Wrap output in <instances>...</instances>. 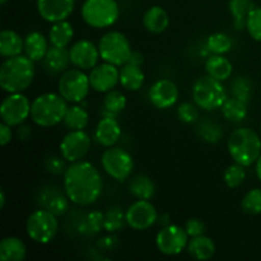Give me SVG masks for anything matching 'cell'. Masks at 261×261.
<instances>
[{
    "mask_svg": "<svg viewBox=\"0 0 261 261\" xmlns=\"http://www.w3.org/2000/svg\"><path fill=\"white\" fill-rule=\"evenodd\" d=\"M103 181L99 171L87 161L74 162L64 173V191L75 205L96 203L102 194Z\"/></svg>",
    "mask_w": 261,
    "mask_h": 261,
    "instance_id": "6da1fadb",
    "label": "cell"
},
{
    "mask_svg": "<svg viewBox=\"0 0 261 261\" xmlns=\"http://www.w3.org/2000/svg\"><path fill=\"white\" fill-rule=\"evenodd\" d=\"M35 79V61L27 55L5 59L0 66V87L8 93L24 92Z\"/></svg>",
    "mask_w": 261,
    "mask_h": 261,
    "instance_id": "7a4b0ae2",
    "label": "cell"
},
{
    "mask_svg": "<svg viewBox=\"0 0 261 261\" xmlns=\"http://www.w3.org/2000/svg\"><path fill=\"white\" fill-rule=\"evenodd\" d=\"M68 101L60 93H43L31 105V119L41 127H53L64 121Z\"/></svg>",
    "mask_w": 261,
    "mask_h": 261,
    "instance_id": "3957f363",
    "label": "cell"
},
{
    "mask_svg": "<svg viewBox=\"0 0 261 261\" xmlns=\"http://www.w3.org/2000/svg\"><path fill=\"white\" fill-rule=\"evenodd\" d=\"M228 152L232 160L244 167L256 163L261 154V139L255 130L239 127L228 138Z\"/></svg>",
    "mask_w": 261,
    "mask_h": 261,
    "instance_id": "277c9868",
    "label": "cell"
},
{
    "mask_svg": "<svg viewBox=\"0 0 261 261\" xmlns=\"http://www.w3.org/2000/svg\"><path fill=\"white\" fill-rule=\"evenodd\" d=\"M193 98L199 109L213 111L223 106L227 99V91L218 79L211 75L200 76L193 86Z\"/></svg>",
    "mask_w": 261,
    "mask_h": 261,
    "instance_id": "5b68a950",
    "label": "cell"
},
{
    "mask_svg": "<svg viewBox=\"0 0 261 261\" xmlns=\"http://www.w3.org/2000/svg\"><path fill=\"white\" fill-rule=\"evenodd\" d=\"M120 17L116 0H86L82 5V18L93 28L114 25Z\"/></svg>",
    "mask_w": 261,
    "mask_h": 261,
    "instance_id": "8992f818",
    "label": "cell"
},
{
    "mask_svg": "<svg viewBox=\"0 0 261 261\" xmlns=\"http://www.w3.org/2000/svg\"><path fill=\"white\" fill-rule=\"evenodd\" d=\"M28 237L36 244L46 245L54 240L59 231L58 216L47 209H37L30 214L25 222Z\"/></svg>",
    "mask_w": 261,
    "mask_h": 261,
    "instance_id": "52a82bcc",
    "label": "cell"
},
{
    "mask_svg": "<svg viewBox=\"0 0 261 261\" xmlns=\"http://www.w3.org/2000/svg\"><path fill=\"white\" fill-rule=\"evenodd\" d=\"M98 50L102 60L116 66L125 65L133 53L127 37L119 31L105 33L98 42Z\"/></svg>",
    "mask_w": 261,
    "mask_h": 261,
    "instance_id": "ba28073f",
    "label": "cell"
},
{
    "mask_svg": "<svg viewBox=\"0 0 261 261\" xmlns=\"http://www.w3.org/2000/svg\"><path fill=\"white\" fill-rule=\"evenodd\" d=\"M91 88L89 75H87L82 69H68L59 78V93L70 103L84 101Z\"/></svg>",
    "mask_w": 261,
    "mask_h": 261,
    "instance_id": "9c48e42d",
    "label": "cell"
},
{
    "mask_svg": "<svg viewBox=\"0 0 261 261\" xmlns=\"http://www.w3.org/2000/svg\"><path fill=\"white\" fill-rule=\"evenodd\" d=\"M101 165L105 172L119 182L129 178L134 170L132 154L120 147L107 148L101 157Z\"/></svg>",
    "mask_w": 261,
    "mask_h": 261,
    "instance_id": "30bf717a",
    "label": "cell"
},
{
    "mask_svg": "<svg viewBox=\"0 0 261 261\" xmlns=\"http://www.w3.org/2000/svg\"><path fill=\"white\" fill-rule=\"evenodd\" d=\"M31 102L22 92L9 93L2 102L0 117L9 126H19L31 116Z\"/></svg>",
    "mask_w": 261,
    "mask_h": 261,
    "instance_id": "8fae6325",
    "label": "cell"
},
{
    "mask_svg": "<svg viewBox=\"0 0 261 261\" xmlns=\"http://www.w3.org/2000/svg\"><path fill=\"white\" fill-rule=\"evenodd\" d=\"M189 234L185 228L176 224H168L158 232L155 237L157 249L167 256L181 254L188 247Z\"/></svg>",
    "mask_w": 261,
    "mask_h": 261,
    "instance_id": "7c38bea8",
    "label": "cell"
},
{
    "mask_svg": "<svg viewBox=\"0 0 261 261\" xmlns=\"http://www.w3.org/2000/svg\"><path fill=\"white\" fill-rule=\"evenodd\" d=\"M91 144V138L84 130H71L61 140L60 153L68 162H78L88 154Z\"/></svg>",
    "mask_w": 261,
    "mask_h": 261,
    "instance_id": "4fadbf2b",
    "label": "cell"
},
{
    "mask_svg": "<svg viewBox=\"0 0 261 261\" xmlns=\"http://www.w3.org/2000/svg\"><path fill=\"white\" fill-rule=\"evenodd\" d=\"M157 221V209L149 200L138 199L126 209V224L135 231H145Z\"/></svg>",
    "mask_w": 261,
    "mask_h": 261,
    "instance_id": "5bb4252c",
    "label": "cell"
},
{
    "mask_svg": "<svg viewBox=\"0 0 261 261\" xmlns=\"http://www.w3.org/2000/svg\"><path fill=\"white\" fill-rule=\"evenodd\" d=\"M89 82L92 89L99 93H107L120 83V70L116 65L106 61L97 64L89 73Z\"/></svg>",
    "mask_w": 261,
    "mask_h": 261,
    "instance_id": "9a60e30c",
    "label": "cell"
},
{
    "mask_svg": "<svg viewBox=\"0 0 261 261\" xmlns=\"http://www.w3.org/2000/svg\"><path fill=\"white\" fill-rule=\"evenodd\" d=\"M70 60L75 68L82 70H92L98 63L99 50L98 46L94 45L89 40H79L71 45Z\"/></svg>",
    "mask_w": 261,
    "mask_h": 261,
    "instance_id": "2e32d148",
    "label": "cell"
},
{
    "mask_svg": "<svg viewBox=\"0 0 261 261\" xmlns=\"http://www.w3.org/2000/svg\"><path fill=\"white\" fill-rule=\"evenodd\" d=\"M149 101L154 107L166 110L172 107L178 99V88L170 79H160L149 88Z\"/></svg>",
    "mask_w": 261,
    "mask_h": 261,
    "instance_id": "e0dca14e",
    "label": "cell"
},
{
    "mask_svg": "<svg viewBox=\"0 0 261 261\" xmlns=\"http://www.w3.org/2000/svg\"><path fill=\"white\" fill-rule=\"evenodd\" d=\"M41 18L50 23L66 20L74 10L75 0H36Z\"/></svg>",
    "mask_w": 261,
    "mask_h": 261,
    "instance_id": "ac0fdd59",
    "label": "cell"
},
{
    "mask_svg": "<svg viewBox=\"0 0 261 261\" xmlns=\"http://www.w3.org/2000/svg\"><path fill=\"white\" fill-rule=\"evenodd\" d=\"M69 198L66 194H63L60 189L55 185H48L41 190L38 196V204L41 208L47 209L55 216H63L69 209Z\"/></svg>",
    "mask_w": 261,
    "mask_h": 261,
    "instance_id": "d6986e66",
    "label": "cell"
},
{
    "mask_svg": "<svg viewBox=\"0 0 261 261\" xmlns=\"http://www.w3.org/2000/svg\"><path fill=\"white\" fill-rule=\"evenodd\" d=\"M70 63V51L66 47H59V46L53 45L51 47H48L42 60L43 70L50 75L63 74L64 71L68 70Z\"/></svg>",
    "mask_w": 261,
    "mask_h": 261,
    "instance_id": "ffe728a7",
    "label": "cell"
},
{
    "mask_svg": "<svg viewBox=\"0 0 261 261\" xmlns=\"http://www.w3.org/2000/svg\"><path fill=\"white\" fill-rule=\"evenodd\" d=\"M94 137L102 147H114L121 138V126H120L116 117H102L96 126Z\"/></svg>",
    "mask_w": 261,
    "mask_h": 261,
    "instance_id": "44dd1931",
    "label": "cell"
},
{
    "mask_svg": "<svg viewBox=\"0 0 261 261\" xmlns=\"http://www.w3.org/2000/svg\"><path fill=\"white\" fill-rule=\"evenodd\" d=\"M27 256L24 242L14 236H8L0 241V260L23 261Z\"/></svg>",
    "mask_w": 261,
    "mask_h": 261,
    "instance_id": "7402d4cb",
    "label": "cell"
},
{
    "mask_svg": "<svg viewBox=\"0 0 261 261\" xmlns=\"http://www.w3.org/2000/svg\"><path fill=\"white\" fill-rule=\"evenodd\" d=\"M48 50V43L41 32L33 31L24 37V55L35 63L42 61Z\"/></svg>",
    "mask_w": 261,
    "mask_h": 261,
    "instance_id": "603a6c76",
    "label": "cell"
},
{
    "mask_svg": "<svg viewBox=\"0 0 261 261\" xmlns=\"http://www.w3.org/2000/svg\"><path fill=\"white\" fill-rule=\"evenodd\" d=\"M143 24H144L145 30L149 31L150 33L158 35L167 30L168 24H170V17L162 7L155 5V7H150L145 12L144 17H143Z\"/></svg>",
    "mask_w": 261,
    "mask_h": 261,
    "instance_id": "cb8c5ba5",
    "label": "cell"
},
{
    "mask_svg": "<svg viewBox=\"0 0 261 261\" xmlns=\"http://www.w3.org/2000/svg\"><path fill=\"white\" fill-rule=\"evenodd\" d=\"M205 70L208 75L224 82L231 78L233 73V66L228 59L224 58V55L211 54V56L205 61Z\"/></svg>",
    "mask_w": 261,
    "mask_h": 261,
    "instance_id": "d4e9b609",
    "label": "cell"
},
{
    "mask_svg": "<svg viewBox=\"0 0 261 261\" xmlns=\"http://www.w3.org/2000/svg\"><path fill=\"white\" fill-rule=\"evenodd\" d=\"M24 51V40L13 30H3L0 32V55L3 58H13Z\"/></svg>",
    "mask_w": 261,
    "mask_h": 261,
    "instance_id": "484cf974",
    "label": "cell"
},
{
    "mask_svg": "<svg viewBox=\"0 0 261 261\" xmlns=\"http://www.w3.org/2000/svg\"><path fill=\"white\" fill-rule=\"evenodd\" d=\"M188 252L195 260H211L216 254V244L211 237L205 234L193 237L188 244Z\"/></svg>",
    "mask_w": 261,
    "mask_h": 261,
    "instance_id": "4316f807",
    "label": "cell"
},
{
    "mask_svg": "<svg viewBox=\"0 0 261 261\" xmlns=\"http://www.w3.org/2000/svg\"><path fill=\"white\" fill-rule=\"evenodd\" d=\"M144 73L140 66L126 63L120 69V84L126 91H139L144 84Z\"/></svg>",
    "mask_w": 261,
    "mask_h": 261,
    "instance_id": "83f0119b",
    "label": "cell"
},
{
    "mask_svg": "<svg viewBox=\"0 0 261 261\" xmlns=\"http://www.w3.org/2000/svg\"><path fill=\"white\" fill-rule=\"evenodd\" d=\"M74 37L73 24L68 20H60V22L53 23L50 31H48V41L53 46L59 47H68Z\"/></svg>",
    "mask_w": 261,
    "mask_h": 261,
    "instance_id": "f1b7e54d",
    "label": "cell"
},
{
    "mask_svg": "<svg viewBox=\"0 0 261 261\" xmlns=\"http://www.w3.org/2000/svg\"><path fill=\"white\" fill-rule=\"evenodd\" d=\"M129 190L137 199L150 200L155 194V185L149 176L140 173L132 178L129 184Z\"/></svg>",
    "mask_w": 261,
    "mask_h": 261,
    "instance_id": "f546056e",
    "label": "cell"
},
{
    "mask_svg": "<svg viewBox=\"0 0 261 261\" xmlns=\"http://www.w3.org/2000/svg\"><path fill=\"white\" fill-rule=\"evenodd\" d=\"M229 12L233 17V24L236 30L246 28V19L250 12L255 8L252 0H229Z\"/></svg>",
    "mask_w": 261,
    "mask_h": 261,
    "instance_id": "4dcf8cb0",
    "label": "cell"
},
{
    "mask_svg": "<svg viewBox=\"0 0 261 261\" xmlns=\"http://www.w3.org/2000/svg\"><path fill=\"white\" fill-rule=\"evenodd\" d=\"M105 214L98 211H92L82 218L78 226V231L82 236L91 237L96 236L103 228Z\"/></svg>",
    "mask_w": 261,
    "mask_h": 261,
    "instance_id": "1f68e13d",
    "label": "cell"
},
{
    "mask_svg": "<svg viewBox=\"0 0 261 261\" xmlns=\"http://www.w3.org/2000/svg\"><path fill=\"white\" fill-rule=\"evenodd\" d=\"M221 110L223 116L231 122H241L247 116V103L236 97L227 98Z\"/></svg>",
    "mask_w": 261,
    "mask_h": 261,
    "instance_id": "d6a6232c",
    "label": "cell"
},
{
    "mask_svg": "<svg viewBox=\"0 0 261 261\" xmlns=\"http://www.w3.org/2000/svg\"><path fill=\"white\" fill-rule=\"evenodd\" d=\"M89 122V115L83 107L74 106L68 107L65 117H64V124L70 130H83L86 129Z\"/></svg>",
    "mask_w": 261,
    "mask_h": 261,
    "instance_id": "836d02e7",
    "label": "cell"
},
{
    "mask_svg": "<svg viewBox=\"0 0 261 261\" xmlns=\"http://www.w3.org/2000/svg\"><path fill=\"white\" fill-rule=\"evenodd\" d=\"M233 47V41L227 33L216 32L211 35L206 40V48L211 54H217V55H224L229 53Z\"/></svg>",
    "mask_w": 261,
    "mask_h": 261,
    "instance_id": "e575fe53",
    "label": "cell"
},
{
    "mask_svg": "<svg viewBox=\"0 0 261 261\" xmlns=\"http://www.w3.org/2000/svg\"><path fill=\"white\" fill-rule=\"evenodd\" d=\"M126 223V212L122 211L120 206H112L105 214L103 228L109 233H116L117 231L124 228Z\"/></svg>",
    "mask_w": 261,
    "mask_h": 261,
    "instance_id": "d590c367",
    "label": "cell"
},
{
    "mask_svg": "<svg viewBox=\"0 0 261 261\" xmlns=\"http://www.w3.org/2000/svg\"><path fill=\"white\" fill-rule=\"evenodd\" d=\"M126 97L122 92L120 91H112L107 92L106 97L103 99V109L105 112H107V116L115 117L117 114H120L121 111H124V109L126 107Z\"/></svg>",
    "mask_w": 261,
    "mask_h": 261,
    "instance_id": "8d00e7d4",
    "label": "cell"
},
{
    "mask_svg": "<svg viewBox=\"0 0 261 261\" xmlns=\"http://www.w3.org/2000/svg\"><path fill=\"white\" fill-rule=\"evenodd\" d=\"M196 133L199 137L206 143H218L223 137V130L221 125L217 122L211 121V120H204L196 127Z\"/></svg>",
    "mask_w": 261,
    "mask_h": 261,
    "instance_id": "74e56055",
    "label": "cell"
},
{
    "mask_svg": "<svg viewBox=\"0 0 261 261\" xmlns=\"http://www.w3.org/2000/svg\"><path fill=\"white\" fill-rule=\"evenodd\" d=\"M231 92L233 97L249 103L252 97V93H254V86H252V82L247 76L240 75L232 81Z\"/></svg>",
    "mask_w": 261,
    "mask_h": 261,
    "instance_id": "f35d334b",
    "label": "cell"
},
{
    "mask_svg": "<svg viewBox=\"0 0 261 261\" xmlns=\"http://www.w3.org/2000/svg\"><path fill=\"white\" fill-rule=\"evenodd\" d=\"M241 209L250 216L261 214V189H252L245 194L241 201Z\"/></svg>",
    "mask_w": 261,
    "mask_h": 261,
    "instance_id": "ab89813d",
    "label": "cell"
},
{
    "mask_svg": "<svg viewBox=\"0 0 261 261\" xmlns=\"http://www.w3.org/2000/svg\"><path fill=\"white\" fill-rule=\"evenodd\" d=\"M244 166L239 165L234 162L233 165L229 166L226 171H224V184L228 186L229 189H237L244 184L245 178H246V171H245Z\"/></svg>",
    "mask_w": 261,
    "mask_h": 261,
    "instance_id": "60d3db41",
    "label": "cell"
},
{
    "mask_svg": "<svg viewBox=\"0 0 261 261\" xmlns=\"http://www.w3.org/2000/svg\"><path fill=\"white\" fill-rule=\"evenodd\" d=\"M246 30L255 41L261 42V8L255 7L246 19Z\"/></svg>",
    "mask_w": 261,
    "mask_h": 261,
    "instance_id": "b9f144b4",
    "label": "cell"
},
{
    "mask_svg": "<svg viewBox=\"0 0 261 261\" xmlns=\"http://www.w3.org/2000/svg\"><path fill=\"white\" fill-rule=\"evenodd\" d=\"M177 117L184 124H194L199 117L198 106H196L195 102L194 103H191V102H184V103H181L177 109Z\"/></svg>",
    "mask_w": 261,
    "mask_h": 261,
    "instance_id": "7bdbcfd3",
    "label": "cell"
},
{
    "mask_svg": "<svg viewBox=\"0 0 261 261\" xmlns=\"http://www.w3.org/2000/svg\"><path fill=\"white\" fill-rule=\"evenodd\" d=\"M45 168L51 175H61V173H65L68 167L65 166V158L63 155L61 157H59V155H50V157L46 158Z\"/></svg>",
    "mask_w": 261,
    "mask_h": 261,
    "instance_id": "ee69618b",
    "label": "cell"
},
{
    "mask_svg": "<svg viewBox=\"0 0 261 261\" xmlns=\"http://www.w3.org/2000/svg\"><path fill=\"white\" fill-rule=\"evenodd\" d=\"M205 224L201 219L199 218H190L186 221L185 223V229L188 232L189 237H198V236H203L205 233Z\"/></svg>",
    "mask_w": 261,
    "mask_h": 261,
    "instance_id": "f6af8a7d",
    "label": "cell"
},
{
    "mask_svg": "<svg viewBox=\"0 0 261 261\" xmlns=\"http://www.w3.org/2000/svg\"><path fill=\"white\" fill-rule=\"evenodd\" d=\"M10 127L12 126L7 125L5 122H2V124H0V145H2V147H5V145L9 144V143L12 142L13 133Z\"/></svg>",
    "mask_w": 261,
    "mask_h": 261,
    "instance_id": "bcb514c9",
    "label": "cell"
},
{
    "mask_svg": "<svg viewBox=\"0 0 261 261\" xmlns=\"http://www.w3.org/2000/svg\"><path fill=\"white\" fill-rule=\"evenodd\" d=\"M98 247L105 250H114L117 246V239L115 236H106L98 241Z\"/></svg>",
    "mask_w": 261,
    "mask_h": 261,
    "instance_id": "7dc6e473",
    "label": "cell"
},
{
    "mask_svg": "<svg viewBox=\"0 0 261 261\" xmlns=\"http://www.w3.org/2000/svg\"><path fill=\"white\" fill-rule=\"evenodd\" d=\"M127 63L132 64V65H135V66H142V64L144 63V58H143L142 54L138 53V51H133Z\"/></svg>",
    "mask_w": 261,
    "mask_h": 261,
    "instance_id": "c3c4849f",
    "label": "cell"
},
{
    "mask_svg": "<svg viewBox=\"0 0 261 261\" xmlns=\"http://www.w3.org/2000/svg\"><path fill=\"white\" fill-rule=\"evenodd\" d=\"M17 134H18V137H19L22 140H27L28 138L31 137L30 127L24 126V125H19V126H18Z\"/></svg>",
    "mask_w": 261,
    "mask_h": 261,
    "instance_id": "681fc988",
    "label": "cell"
},
{
    "mask_svg": "<svg viewBox=\"0 0 261 261\" xmlns=\"http://www.w3.org/2000/svg\"><path fill=\"white\" fill-rule=\"evenodd\" d=\"M158 223L161 224V226H163V227H166V226H168V224H170V216H168V214H162V216H158Z\"/></svg>",
    "mask_w": 261,
    "mask_h": 261,
    "instance_id": "f907efd6",
    "label": "cell"
},
{
    "mask_svg": "<svg viewBox=\"0 0 261 261\" xmlns=\"http://www.w3.org/2000/svg\"><path fill=\"white\" fill-rule=\"evenodd\" d=\"M255 170H256L257 178H259L260 182H261V154H260V157L257 158L256 163H255Z\"/></svg>",
    "mask_w": 261,
    "mask_h": 261,
    "instance_id": "816d5d0a",
    "label": "cell"
},
{
    "mask_svg": "<svg viewBox=\"0 0 261 261\" xmlns=\"http://www.w3.org/2000/svg\"><path fill=\"white\" fill-rule=\"evenodd\" d=\"M5 201H7V198H5L4 190L0 191V209H4Z\"/></svg>",
    "mask_w": 261,
    "mask_h": 261,
    "instance_id": "f5cc1de1",
    "label": "cell"
},
{
    "mask_svg": "<svg viewBox=\"0 0 261 261\" xmlns=\"http://www.w3.org/2000/svg\"><path fill=\"white\" fill-rule=\"evenodd\" d=\"M8 2V0H0V3H2V4L3 5H4L5 4V3H7Z\"/></svg>",
    "mask_w": 261,
    "mask_h": 261,
    "instance_id": "db71d44e",
    "label": "cell"
},
{
    "mask_svg": "<svg viewBox=\"0 0 261 261\" xmlns=\"http://www.w3.org/2000/svg\"><path fill=\"white\" fill-rule=\"evenodd\" d=\"M260 130H261V127H260Z\"/></svg>",
    "mask_w": 261,
    "mask_h": 261,
    "instance_id": "11a10c76",
    "label": "cell"
}]
</instances>
